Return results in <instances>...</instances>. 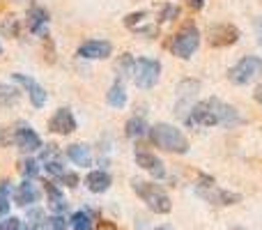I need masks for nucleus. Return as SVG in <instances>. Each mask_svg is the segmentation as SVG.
I'll list each match as a JSON object with an SVG mask.
<instances>
[{
  "label": "nucleus",
  "instance_id": "obj_1",
  "mask_svg": "<svg viewBox=\"0 0 262 230\" xmlns=\"http://www.w3.org/2000/svg\"><path fill=\"white\" fill-rule=\"evenodd\" d=\"M242 115L237 113L235 106L226 104V101L209 97L203 99L191 109V113L186 115V124L191 127H237L242 124Z\"/></svg>",
  "mask_w": 262,
  "mask_h": 230
},
{
  "label": "nucleus",
  "instance_id": "obj_2",
  "mask_svg": "<svg viewBox=\"0 0 262 230\" xmlns=\"http://www.w3.org/2000/svg\"><path fill=\"white\" fill-rule=\"evenodd\" d=\"M149 138L157 148L166 150V152H177V154H186L189 152V138L182 134L177 127L166 124V122H159L149 129Z\"/></svg>",
  "mask_w": 262,
  "mask_h": 230
},
{
  "label": "nucleus",
  "instance_id": "obj_3",
  "mask_svg": "<svg viewBox=\"0 0 262 230\" xmlns=\"http://www.w3.org/2000/svg\"><path fill=\"white\" fill-rule=\"evenodd\" d=\"M134 191L154 214H168L172 210V203L168 198V194L161 189L159 184H152V182H140L134 180Z\"/></svg>",
  "mask_w": 262,
  "mask_h": 230
},
{
  "label": "nucleus",
  "instance_id": "obj_4",
  "mask_svg": "<svg viewBox=\"0 0 262 230\" xmlns=\"http://www.w3.org/2000/svg\"><path fill=\"white\" fill-rule=\"evenodd\" d=\"M260 76H262V58H258V55H246L228 72V78L235 86H249V83L258 81Z\"/></svg>",
  "mask_w": 262,
  "mask_h": 230
},
{
  "label": "nucleus",
  "instance_id": "obj_5",
  "mask_svg": "<svg viewBox=\"0 0 262 230\" xmlns=\"http://www.w3.org/2000/svg\"><path fill=\"white\" fill-rule=\"evenodd\" d=\"M195 191H198L200 198H205L207 203H212V205H235V203H239V198H242L239 194L223 191L221 186H216V182H214L212 177H205V175L198 180Z\"/></svg>",
  "mask_w": 262,
  "mask_h": 230
},
{
  "label": "nucleus",
  "instance_id": "obj_6",
  "mask_svg": "<svg viewBox=\"0 0 262 230\" xmlns=\"http://www.w3.org/2000/svg\"><path fill=\"white\" fill-rule=\"evenodd\" d=\"M161 76V62L152 58H140L134 62V81L140 90H149L159 83Z\"/></svg>",
  "mask_w": 262,
  "mask_h": 230
},
{
  "label": "nucleus",
  "instance_id": "obj_7",
  "mask_svg": "<svg viewBox=\"0 0 262 230\" xmlns=\"http://www.w3.org/2000/svg\"><path fill=\"white\" fill-rule=\"evenodd\" d=\"M198 44H200V32H198V28L195 26H184L180 32L175 35V39H172V53L177 55V58H182V60H189L191 55L195 53V49H198Z\"/></svg>",
  "mask_w": 262,
  "mask_h": 230
},
{
  "label": "nucleus",
  "instance_id": "obj_8",
  "mask_svg": "<svg viewBox=\"0 0 262 230\" xmlns=\"http://www.w3.org/2000/svg\"><path fill=\"white\" fill-rule=\"evenodd\" d=\"M200 90V83L193 81V78H186V81H182L180 86H177V101H175V113L186 117V113H191V109H193V101H195V95H198Z\"/></svg>",
  "mask_w": 262,
  "mask_h": 230
},
{
  "label": "nucleus",
  "instance_id": "obj_9",
  "mask_svg": "<svg viewBox=\"0 0 262 230\" xmlns=\"http://www.w3.org/2000/svg\"><path fill=\"white\" fill-rule=\"evenodd\" d=\"M239 39V30L230 23H219V26L209 28V44L216 46V49H223V46H230Z\"/></svg>",
  "mask_w": 262,
  "mask_h": 230
},
{
  "label": "nucleus",
  "instance_id": "obj_10",
  "mask_svg": "<svg viewBox=\"0 0 262 230\" xmlns=\"http://www.w3.org/2000/svg\"><path fill=\"white\" fill-rule=\"evenodd\" d=\"M12 78L16 83H21L23 88H26L28 97H30V104L35 106V109H41V106L46 104V97H49V92L44 90V88L39 86V83L35 81V78L26 76V74H12Z\"/></svg>",
  "mask_w": 262,
  "mask_h": 230
},
{
  "label": "nucleus",
  "instance_id": "obj_11",
  "mask_svg": "<svg viewBox=\"0 0 262 230\" xmlns=\"http://www.w3.org/2000/svg\"><path fill=\"white\" fill-rule=\"evenodd\" d=\"M49 131L60 136H67L72 131H76V117L69 109H58L53 113V117L49 120Z\"/></svg>",
  "mask_w": 262,
  "mask_h": 230
},
{
  "label": "nucleus",
  "instance_id": "obj_12",
  "mask_svg": "<svg viewBox=\"0 0 262 230\" xmlns=\"http://www.w3.org/2000/svg\"><path fill=\"white\" fill-rule=\"evenodd\" d=\"M111 51H113L111 41L90 39V41H85V44L78 46V58H83V60H104V58L111 55Z\"/></svg>",
  "mask_w": 262,
  "mask_h": 230
},
{
  "label": "nucleus",
  "instance_id": "obj_13",
  "mask_svg": "<svg viewBox=\"0 0 262 230\" xmlns=\"http://www.w3.org/2000/svg\"><path fill=\"white\" fill-rule=\"evenodd\" d=\"M14 143H16V148L23 150V152H37V150L41 148L39 134H37L35 129H30V127H18L16 134H14Z\"/></svg>",
  "mask_w": 262,
  "mask_h": 230
},
{
  "label": "nucleus",
  "instance_id": "obj_14",
  "mask_svg": "<svg viewBox=\"0 0 262 230\" xmlns=\"http://www.w3.org/2000/svg\"><path fill=\"white\" fill-rule=\"evenodd\" d=\"M136 163H138L143 171H147L149 175H154V177L166 175V168H163L161 159L154 157V154L147 152V150H136Z\"/></svg>",
  "mask_w": 262,
  "mask_h": 230
},
{
  "label": "nucleus",
  "instance_id": "obj_15",
  "mask_svg": "<svg viewBox=\"0 0 262 230\" xmlns=\"http://www.w3.org/2000/svg\"><path fill=\"white\" fill-rule=\"evenodd\" d=\"M46 26H49V14L44 7H32L28 12V28L35 35H46Z\"/></svg>",
  "mask_w": 262,
  "mask_h": 230
},
{
  "label": "nucleus",
  "instance_id": "obj_16",
  "mask_svg": "<svg viewBox=\"0 0 262 230\" xmlns=\"http://www.w3.org/2000/svg\"><path fill=\"white\" fill-rule=\"evenodd\" d=\"M85 186L92 191V194H104V191L111 189V175H108V173H104V171H92V173H88Z\"/></svg>",
  "mask_w": 262,
  "mask_h": 230
},
{
  "label": "nucleus",
  "instance_id": "obj_17",
  "mask_svg": "<svg viewBox=\"0 0 262 230\" xmlns=\"http://www.w3.org/2000/svg\"><path fill=\"white\" fill-rule=\"evenodd\" d=\"M14 200H16V205H32L39 200V189H37L32 182H23L21 186L16 189V194H14Z\"/></svg>",
  "mask_w": 262,
  "mask_h": 230
},
{
  "label": "nucleus",
  "instance_id": "obj_18",
  "mask_svg": "<svg viewBox=\"0 0 262 230\" xmlns=\"http://www.w3.org/2000/svg\"><path fill=\"white\" fill-rule=\"evenodd\" d=\"M106 101H108V106H113V109H124V106H127V90H124L122 81H115L113 86H111L108 95H106Z\"/></svg>",
  "mask_w": 262,
  "mask_h": 230
},
{
  "label": "nucleus",
  "instance_id": "obj_19",
  "mask_svg": "<svg viewBox=\"0 0 262 230\" xmlns=\"http://www.w3.org/2000/svg\"><path fill=\"white\" fill-rule=\"evenodd\" d=\"M67 159H72L76 166H90L92 163V154L85 145H69L67 148Z\"/></svg>",
  "mask_w": 262,
  "mask_h": 230
},
{
  "label": "nucleus",
  "instance_id": "obj_20",
  "mask_svg": "<svg viewBox=\"0 0 262 230\" xmlns=\"http://www.w3.org/2000/svg\"><path fill=\"white\" fill-rule=\"evenodd\" d=\"M46 196H49V205L53 212H62L64 210V198L60 194V189L53 184V182H46Z\"/></svg>",
  "mask_w": 262,
  "mask_h": 230
},
{
  "label": "nucleus",
  "instance_id": "obj_21",
  "mask_svg": "<svg viewBox=\"0 0 262 230\" xmlns=\"http://www.w3.org/2000/svg\"><path fill=\"white\" fill-rule=\"evenodd\" d=\"M18 90L14 86H7V83H0V106H14L18 104Z\"/></svg>",
  "mask_w": 262,
  "mask_h": 230
},
{
  "label": "nucleus",
  "instance_id": "obj_22",
  "mask_svg": "<svg viewBox=\"0 0 262 230\" xmlns=\"http://www.w3.org/2000/svg\"><path fill=\"white\" fill-rule=\"evenodd\" d=\"M145 129H147V127H145L143 117H129L127 124H124V131H127L129 138H138V136H143Z\"/></svg>",
  "mask_w": 262,
  "mask_h": 230
},
{
  "label": "nucleus",
  "instance_id": "obj_23",
  "mask_svg": "<svg viewBox=\"0 0 262 230\" xmlns=\"http://www.w3.org/2000/svg\"><path fill=\"white\" fill-rule=\"evenodd\" d=\"M72 228H74V230H92V219H90V214H88L85 210L76 212V214L72 217Z\"/></svg>",
  "mask_w": 262,
  "mask_h": 230
},
{
  "label": "nucleus",
  "instance_id": "obj_24",
  "mask_svg": "<svg viewBox=\"0 0 262 230\" xmlns=\"http://www.w3.org/2000/svg\"><path fill=\"white\" fill-rule=\"evenodd\" d=\"M21 173L26 177H37V173H39V163H37L35 159H26V161H21Z\"/></svg>",
  "mask_w": 262,
  "mask_h": 230
},
{
  "label": "nucleus",
  "instance_id": "obj_25",
  "mask_svg": "<svg viewBox=\"0 0 262 230\" xmlns=\"http://www.w3.org/2000/svg\"><path fill=\"white\" fill-rule=\"evenodd\" d=\"M180 16V7H175V5H166L163 7V14H161V21H172V18Z\"/></svg>",
  "mask_w": 262,
  "mask_h": 230
},
{
  "label": "nucleus",
  "instance_id": "obj_26",
  "mask_svg": "<svg viewBox=\"0 0 262 230\" xmlns=\"http://www.w3.org/2000/svg\"><path fill=\"white\" fill-rule=\"evenodd\" d=\"M0 230H21V219L9 217L5 221H0Z\"/></svg>",
  "mask_w": 262,
  "mask_h": 230
},
{
  "label": "nucleus",
  "instance_id": "obj_27",
  "mask_svg": "<svg viewBox=\"0 0 262 230\" xmlns=\"http://www.w3.org/2000/svg\"><path fill=\"white\" fill-rule=\"evenodd\" d=\"M28 219H32L30 226L37 228V226H41V223H44V212H41V210H32V212H28Z\"/></svg>",
  "mask_w": 262,
  "mask_h": 230
},
{
  "label": "nucleus",
  "instance_id": "obj_28",
  "mask_svg": "<svg viewBox=\"0 0 262 230\" xmlns=\"http://www.w3.org/2000/svg\"><path fill=\"white\" fill-rule=\"evenodd\" d=\"M46 226H49L51 230H62L64 228V219L62 217H51L49 221H46Z\"/></svg>",
  "mask_w": 262,
  "mask_h": 230
},
{
  "label": "nucleus",
  "instance_id": "obj_29",
  "mask_svg": "<svg viewBox=\"0 0 262 230\" xmlns=\"http://www.w3.org/2000/svg\"><path fill=\"white\" fill-rule=\"evenodd\" d=\"M60 180H62L67 186H76V184H78V177L74 175V173H64V175L60 177Z\"/></svg>",
  "mask_w": 262,
  "mask_h": 230
},
{
  "label": "nucleus",
  "instance_id": "obj_30",
  "mask_svg": "<svg viewBox=\"0 0 262 230\" xmlns=\"http://www.w3.org/2000/svg\"><path fill=\"white\" fill-rule=\"evenodd\" d=\"M7 210H9V200H7V196H0V214H7Z\"/></svg>",
  "mask_w": 262,
  "mask_h": 230
},
{
  "label": "nucleus",
  "instance_id": "obj_31",
  "mask_svg": "<svg viewBox=\"0 0 262 230\" xmlns=\"http://www.w3.org/2000/svg\"><path fill=\"white\" fill-rule=\"evenodd\" d=\"M186 3H189V7H191V9H203L205 0H186Z\"/></svg>",
  "mask_w": 262,
  "mask_h": 230
},
{
  "label": "nucleus",
  "instance_id": "obj_32",
  "mask_svg": "<svg viewBox=\"0 0 262 230\" xmlns=\"http://www.w3.org/2000/svg\"><path fill=\"white\" fill-rule=\"evenodd\" d=\"M255 30H258V41L262 46V18H255Z\"/></svg>",
  "mask_w": 262,
  "mask_h": 230
},
{
  "label": "nucleus",
  "instance_id": "obj_33",
  "mask_svg": "<svg viewBox=\"0 0 262 230\" xmlns=\"http://www.w3.org/2000/svg\"><path fill=\"white\" fill-rule=\"evenodd\" d=\"M7 194H9L7 182H0V196H7Z\"/></svg>",
  "mask_w": 262,
  "mask_h": 230
},
{
  "label": "nucleus",
  "instance_id": "obj_34",
  "mask_svg": "<svg viewBox=\"0 0 262 230\" xmlns=\"http://www.w3.org/2000/svg\"><path fill=\"white\" fill-rule=\"evenodd\" d=\"M253 97H255V101H260V104H262V86H260V88H255Z\"/></svg>",
  "mask_w": 262,
  "mask_h": 230
},
{
  "label": "nucleus",
  "instance_id": "obj_35",
  "mask_svg": "<svg viewBox=\"0 0 262 230\" xmlns=\"http://www.w3.org/2000/svg\"><path fill=\"white\" fill-rule=\"evenodd\" d=\"M101 230H118L113 223H101Z\"/></svg>",
  "mask_w": 262,
  "mask_h": 230
},
{
  "label": "nucleus",
  "instance_id": "obj_36",
  "mask_svg": "<svg viewBox=\"0 0 262 230\" xmlns=\"http://www.w3.org/2000/svg\"><path fill=\"white\" fill-rule=\"evenodd\" d=\"M154 230H172L170 226H159V228H154Z\"/></svg>",
  "mask_w": 262,
  "mask_h": 230
},
{
  "label": "nucleus",
  "instance_id": "obj_37",
  "mask_svg": "<svg viewBox=\"0 0 262 230\" xmlns=\"http://www.w3.org/2000/svg\"><path fill=\"white\" fill-rule=\"evenodd\" d=\"M0 53H3V44H0Z\"/></svg>",
  "mask_w": 262,
  "mask_h": 230
}]
</instances>
